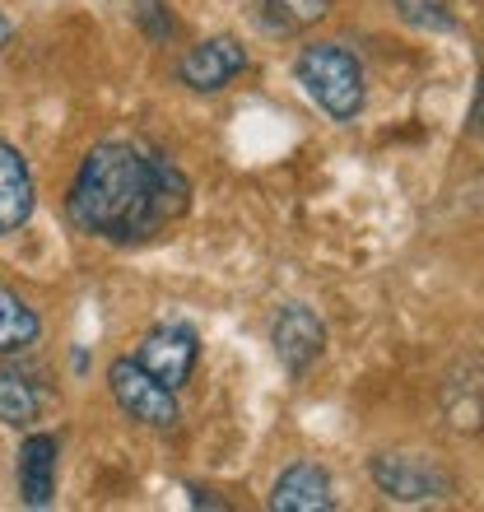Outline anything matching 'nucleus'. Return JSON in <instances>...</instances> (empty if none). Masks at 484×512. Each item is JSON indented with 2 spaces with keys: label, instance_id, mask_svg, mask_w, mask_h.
I'll return each mask as SVG.
<instances>
[{
  "label": "nucleus",
  "instance_id": "f257e3e1",
  "mask_svg": "<svg viewBox=\"0 0 484 512\" xmlns=\"http://www.w3.org/2000/svg\"><path fill=\"white\" fill-rule=\"evenodd\" d=\"M187 210L191 177L140 140H98L66 191L70 229L112 247L149 243Z\"/></svg>",
  "mask_w": 484,
  "mask_h": 512
},
{
  "label": "nucleus",
  "instance_id": "f03ea898",
  "mask_svg": "<svg viewBox=\"0 0 484 512\" xmlns=\"http://www.w3.org/2000/svg\"><path fill=\"white\" fill-rule=\"evenodd\" d=\"M294 80L303 84V94L340 126H350L363 112V98H368L363 61L345 42H308L294 61Z\"/></svg>",
  "mask_w": 484,
  "mask_h": 512
},
{
  "label": "nucleus",
  "instance_id": "7ed1b4c3",
  "mask_svg": "<svg viewBox=\"0 0 484 512\" xmlns=\"http://www.w3.org/2000/svg\"><path fill=\"white\" fill-rule=\"evenodd\" d=\"M108 391L112 401H117V410L126 419H135V424H145V429H177L182 424V405H177V391L163 387L149 368L135 364V354H121V359H112L108 364Z\"/></svg>",
  "mask_w": 484,
  "mask_h": 512
},
{
  "label": "nucleus",
  "instance_id": "20e7f679",
  "mask_svg": "<svg viewBox=\"0 0 484 512\" xmlns=\"http://www.w3.org/2000/svg\"><path fill=\"white\" fill-rule=\"evenodd\" d=\"M368 475L396 503H443L457 489L447 466H438L433 457H419V452H377L368 461Z\"/></svg>",
  "mask_w": 484,
  "mask_h": 512
},
{
  "label": "nucleus",
  "instance_id": "39448f33",
  "mask_svg": "<svg viewBox=\"0 0 484 512\" xmlns=\"http://www.w3.org/2000/svg\"><path fill=\"white\" fill-rule=\"evenodd\" d=\"M135 364L149 368L163 387H187L196 364H201V336L191 322H159L149 326L140 350H135Z\"/></svg>",
  "mask_w": 484,
  "mask_h": 512
},
{
  "label": "nucleus",
  "instance_id": "423d86ee",
  "mask_svg": "<svg viewBox=\"0 0 484 512\" xmlns=\"http://www.w3.org/2000/svg\"><path fill=\"white\" fill-rule=\"evenodd\" d=\"M242 70H247V47L229 33H219V38H205L182 52L177 80L187 84L191 94H219V89H229L238 80Z\"/></svg>",
  "mask_w": 484,
  "mask_h": 512
},
{
  "label": "nucleus",
  "instance_id": "0eeeda50",
  "mask_svg": "<svg viewBox=\"0 0 484 512\" xmlns=\"http://www.w3.org/2000/svg\"><path fill=\"white\" fill-rule=\"evenodd\" d=\"M270 345H275V359H280L284 373L303 378L326 350V326L308 303H284L275 326H270Z\"/></svg>",
  "mask_w": 484,
  "mask_h": 512
},
{
  "label": "nucleus",
  "instance_id": "6e6552de",
  "mask_svg": "<svg viewBox=\"0 0 484 512\" xmlns=\"http://www.w3.org/2000/svg\"><path fill=\"white\" fill-rule=\"evenodd\" d=\"M270 508L275 512H331L336 508V480L317 461H294V466H284L275 489H270Z\"/></svg>",
  "mask_w": 484,
  "mask_h": 512
},
{
  "label": "nucleus",
  "instance_id": "1a4fd4ad",
  "mask_svg": "<svg viewBox=\"0 0 484 512\" xmlns=\"http://www.w3.org/2000/svg\"><path fill=\"white\" fill-rule=\"evenodd\" d=\"M56 457H61L56 433H28L24 443H19L14 480H19V499H24V508H52V499H56Z\"/></svg>",
  "mask_w": 484,
  "mask_h": 512
},
{
  "label": "nucleus",
  "instance_id": "9d476101",
  "mask_svg": "<svg viewBox=\"0 0 484 512\" xmlns=\"http://www.w3.org/2000/svg\"><path fill=\"white\" fill-rule=\"evenodd\" d=\"M38 187H33V168L10 140H0V238H14L33 219Z\"/></svg>",
  "mask_w": 484,
  "mask_h": 512
},
{
  "label": "nucleus",
  "instance_id": "9b49d317",
  "mask_svg": "<svg viewBox=\"0 0 484 512\" xmlns=\"http://www.w3.org/2000/svg\"><path fill=\"white\" fill-rule=\"evenodd\" d=\"M47 410L42 378L24 364H0V424L10 429H33Z\"/></svg>",
  "mask_w": 484,
  "mask_h": 512
},
{
  "label": "nucleus",
  "instance_id": "f8f14e48",
  "mask_svg": "<svg viewBox=\"0 0 484 512\" xmlns=\"http://www.w3.org/2000/svg\"><path fill=\"white\" fill-rule=\"evenodd\" d=\"M331 5H336V0H252V14L266 33H275V38H294V33L312 28L317 19H326Z\"/></svg>",
  "mask_w": 484,
  "mask_h": 512
},
{
  "label": "nucleus",
  "instance_id": "ddd939ff",
  "mask_svg": "<svg viewBox=\"0 0 484 512\" xmlns=\"http://www.w3.org/2000/svg\"><path fill=\"white\" fill-rule=\"evenodd\" d=\"M42 336V317L33 312L24 294H14L10 284H0V359L24 354Z\"/></svg>",
  "mask_w": 484,
  "mask_h": 512
},
{
  "label": "nucleus",
  "instance_id": "4468645a",
  "mask_svg": "<svg viewBox=\"0 0 484 512\" xmlns=\"http://www.w3.org/2000/svg\"><path fill=\"white\" fill-rule=\"evenodd\" d=\"M475 364L480 359H461L457 373L443 382L447 419L457 429H484V382H475Z\"/></svg>",
  "mask_w": 484,
  "mask_h": 512
},
{
  "label": "nucleus",
  "instance_id": "2eb2a0df",
  "mask_svg": "<svg viewBox=\"0 0 484 512\" xmlns=\"http://www.w3.org/2000/svg\"><path fill=\"white\" fill-rule=\"evenodd\" d=\"M396 10H401L405 24H415V28H433V33L457 28V14H452L447 0H396Z\"/></svg>",
  "mask_w": 484,
  "mask_h": 512
},
{
  "label": "nucleus",
  "instance_id": "dca6fc26",
  "mask_svg": "<svg viewBox=\"0 0 484 512\" xmlns=\"http://www.w3.org/2000/svg\"><path fill=\"white\" fill-rule=\"evenodd\" d=\"M135 24L145 28L149 42H168L173 38V14H168V0H140V5H135Z\"/></svg>",
  "mask_w": 484,
  "mask_h": 512
},
{
  "label": "nucleus",
  "instance_id": "f3484780",
  "mask_svg": "<svg viewBox=\"0 0 484 512\" xmlns=\"http://www.w3.org/2000/svg\"><path fill=\"white\" fill-rule=\"evenodd\" d=\"M191 503H196V508H205V503H210V508H229V503H224V499H210L205 489H191Z\"/></svg>",
  "mask_w": 484,
  "mask_h": 512
},
{
  "label": "nucleus",
  "instance_id": "a211bd4d",
  "mask_svg": "<svg viewBox=\"0 0 484 512\" xmlns=\"http://www.w3.org/2000/svg\"><path fill=\"white\" fill-rule=\"evenodd\" d=\"M10 38H14V24H10V19H5V10H0V52L10 47Z\"/></svg>",
  "mask_w": 484,
  "mask_h": 512
}]
</instances>
